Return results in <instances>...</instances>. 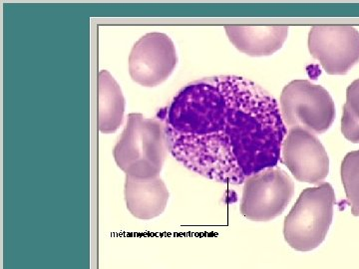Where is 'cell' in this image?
I'll return each instance as SVG.
<instances>
[{
    "instance_id": "cell-1",
    "label": "cell",
    "mask_w": 359,
    "mask_h": 269,
    "mask_svg": "<svg viewBox=\"0 0 359 269\" xmlns=\"http://www.w3.org/2000/svg\"><path fill=\"white\" fill-rule=\"evenodd\" d=\"M168 149L187 169L218 183L278 166L287 134L278 101L235 75L205 77L180 90L160 111Z\"/></svg>"
},
{
    "instance_id": "cell-2",
    "label": "cell",
    "mask_w": 359,
    "mask_h": 269,
    "mask_svg": "<svg viewBox=\"0 0 359 269\" xmlns=\"http://www.w3.org/2000/svg\"><path fill=\"white\" fill-rule=\"evenodd\" d=\"M168 151L164 123L158 118L132 113L113 150V157L126 176L153 179L159 177Z\"/></svg>"
},
{
    "instance_id": "cell-3",
    "label": "cell",
    "mask_w": 359,
    "mask_h": 269,
    "mask_svg": "<svg viewBox=\"0 0 359 269\" xmlns=\"http://www.w3.org/2000/svg\"><path fill=\"white\" fill-rule=\"evenodd\" d=\"M334 205V190L330 183L304 190L285 216V242L297 251H311L320 247L332 226Z\"/></svg>"
},
{
    "instance_id": "cell-4",
    "label": "cell",
    "mask_w": 359,
    "mask_h": 269,
    "mask_svg": "<svg viewBox=\"0 0 359 269\" xmlns=\"http://www.w3.org/2000/svg\"><path fill=\"white\" fill-rule=\"evenodd\" d=\"M280 114L287 130L301 128L321 134L334 124L335 105L327 89L309 80H294L283 88Z\"/></svg>"
},
{
    "instance_id": "cell-5",
    "label": "cell",
    "mask_w": 359,
    "mask_h": 269,
    "mask_svg": "<svg viewBox=\"0 0 359 269\" xmlns=\"http://www.w3.org/2000/svg\"><path fill=\"white\" fill-rule=\"evenodd\" d=\"M244 185L241 214L254 221L278 218L294 195V181L278 167L252 174L245 179Z\"/></svg>"
},
{
    "instance_id": "cell-6",
    "label": "cell",
    "mask_w": 359,
    "mask_h": 269,
    "mask_svg": "<svg viewBox=\"0 0 359 269\" xmlns=\"http://www.w3.org/2000/svg\"><path fill=\"white\" fill-rule=\"evenodd\" d=\"M311 56L330 75H346L359 63V32L349 25H318L309 34Z\"/></svg>"
},
{
    "instance_id": "cell-7",
    "label": "cell",
    "mask_w": 359,
    "mask_h": 269,
    "mask_svg": "<svg viewBox=\"0 0 359 269\" xmlns=\"http://www.w3.org/2000/svg\"><path fill=\"white\" fill-rule=\"evenodd\" d=\"M177 64L178 55L173 40L165 33H148L130 52L129 74L141 86H159L171 76Z\"/></svg>"
},
{
    "instance_id": "cell-8",
    "label": "cell",
    "mask_w": 359,
    "mask_h": 269,
    "mask_svg": "<svg viewBox=\"0 0 359 269\" xmlns=\"http://www.w3.org/2000/svg\"><path fill=\"white\" fill-rule=\"evenodd\" d=\"M282 159L292 176L302 183L320 185L330 173V158L320 139L306 130H287Z\"/></svg>"
},
{
    "instance_id": "cell-9",
    "label": "cell",
    "mask_w": 359,
    "mask_h": 269,
    "mask_svg": "<svg viewBox=\"0 0 359 269\" xmlns=\"http://www.w3.org/2000/svg\"><path fill=\"white\" fill-rule=\"evenodd\" d=\"M124 193L132 216L144 221L161 216L169 200V191L160 177L141 179L126 176Z\"/></svg>"
},
{
    "instance_id": "cell-10",
    "label": "cell",
    "mask_w": 359,
    "mask_h": 269,
    "mask_svg": "<svg viewBox=\"0 0 359 269\" xmlns=\"http://www.w3.org/2000/svg\"><path fill=\"white\" fill-rule=\"evenodd\" d=\"M226 35L238 51L263 57L282 48L289 36V26H224Z\"/></svg>"
},
{
    "instance_id": "cell-11",
    "label": "cell",
    "mask_w": 359,
    "mask_h": 269,
    "mask_svg": "<svg viewBox=\"0 0 359 269\" xmlns=\"http://www.w3.org/2000/svg\"><path fill=\"white\" fill-rule=\"evenodd\" d=\"M125 98L121 87L107 70L98 74V129L115 133L124 121Z\"/></svg>"
},
{
    "instance_id": "cell-12",
    "label": "cell",
    "mask_w": 359,
    "mask_h": 269,
    "mask_svg": "<svg viewBox=\"0 0 359 269\" xmlns=\"http://www.w3.org/2000/svg\"><path fill=\"white\" fill-rule=\"evenodd\" d=\"M340 174L351 214L359 216V150L353 151L344 158Z\"/></svg>"
},
{
    "instance_id": "cell-13",
    "label": "cell",
    "mask_w": 359,
    "mask_h": 269,
    "mask_svg": "<svg viewBox=\"0 0 359 269\" xmlns=\"http://www.w3.org/2000/svg\"><path fill=\"white\" fill-rule=\"evenodd\" d=\"M341 133L346 140L359 143V79L346 89V102L341 118Z\"/></svg>"
}]
</instances>
